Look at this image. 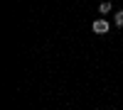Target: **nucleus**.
I'll use <instances>...</instances> for the list:
<instances>
[{"label": "nucleus", "mask_w": 123, "mask_h": 110, "mask_svg": "<svg viewBox=\"0 0 123 110\" xmlns=\"http://www.w3.org/2000/svg\"><path fill=\"white\" fill-rule=\"evenodd\" d=\"M108 27H111V25L106 22V20H94V32H96V34H106Z\"/></svg>", "instance_id": "f257e3e1"}, {"label": "nucleus", "mask_w": 123, "mask_h": 110, "mask_svg": "<svg viewBox=\"0 0 123 110\" xmlns=\"http://www.w3.org/2000/svg\"><path fill=\"white\" fill-rule=\"evenodd\" d=\"M113 22H116L118 27H123V10H118V12L113 15Z\"/></svg>", "instance_id": "f03ea898"}, {"label": "nucleus", "mask_w": 123, "mask_h": 110, "mask_svg": "<svg viewBox=\"0 0 123 110\" xmlns=\"http://www.w3.org/2000/svg\"><path fill=\"white\" fill-rule=\"evenodd\" d=\"M98 10H101L104 15H106V12H111V3H101V5H98Z\"/></svg>", "instance_id": "7ed1b4c3"}]
</instances>
